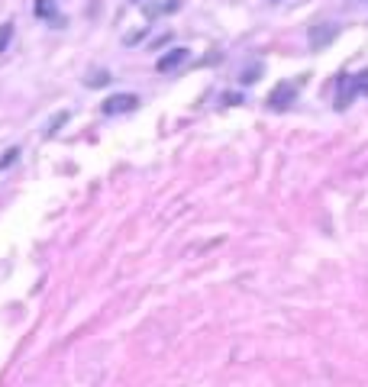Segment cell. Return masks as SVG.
Returning a JSON list of instances; mask_svg holds the SVG:
<instances>
[{"label":"cell","instance_id":"6da1fadb","mask_svg":"<svg viewBox=\"0 0 368 387\" xmlns=\"http://www.w3.org/2000/svg\"><path fill=\"white\" fill-rule=\"evenodd\" d=\"M100 110H104V116H123V113H133V110H139V97L130 91H116L110 94L104 104H100Z\"/></svg>","mask_w":368,"mask_h":387},{"label":"cell","instance_id":"ba28073f","mask_svg":"<svg viewBox=\"0 0 368 387\" xmlns=\"http://www.w3.org/2000/svg\"><path fill=\"white\" fill-rule=\"evenodd\" d=\"M68 116H71L68 110H61V113H55V116H52V123H49V126H46V133H42V136H46V139H52L55 133H59V129L65 126V123H68Z\"/></svg>","mask_w":368,"mask_h":387},{"label":"cell","instance_id":"5b68a950","mask_svg":"<svg viewBox=\"0 0 368 387\" xmlns=\"http://www.w3.org/2000/svg\"><path fill=\"white\" fill-rule=\"evenodd\" d=\"M339 32L336 23H326V26H314L310 30V49H323L326 42H333V36Z\"/></svg>","mask_w":368,"mask_h":387},{"label":"cell","instance_id":"7a4b0ae2","mask_svg":"<svg viewBox=\"0 0 368 387\" xmlns=\"http://www.w3.org/2000/svg\"><path fill=\"white\" fill-rule=\"evenodd\" d=\"M294 100H298V87H294L291 81H281V84L275 87V91L269 94L265 106H269V110H275V113H284V110H288V106H291Z\"/></svg>","mask_w":368,"mask_h":387},{"label":"cell","instance_id":"7c38bea8","mask_svg":"<svg viewBox=\"0 0 368 387\" xmlns=\"http://www.w3.org/2000/svg\"><path fill=\"white\" fill-rule=\"evenodd\" d=\"M355 91H359V94H365V97H368V68L355 75Z\"/></svg>","mask_w":368,"mask_h":387},{"label":"cell","instance_id":"9c48e42d","mask_svg":"<svg viewBox=\"0 0 368 387\" xmlns=\"http://www.w3.org/2000/svg\"><path fill=\"white\" fill-rule=\"evenodd\" d=\"M16 159H20V145H10V149H4V152H0V171H7Z\"/></svg>","mask_w":368,"mask_h":387},{"label":"cell","instance_id":"9a60e30c","mask_svg":"<svg viewBox=\"0 0 368 387\" xmlns=\"http://www.w3.org/2000/svg\"><path fill=\"white\" fill-rule=\"evenodd\" d=\"M130 4H142V0H130Z\"/></svg>","mask_w":368,"mask_h":387},{"label":"cell","instance_id":"5bb4252c","mask_svg":"<svg viewBox=\"0 0 368 387\" xmlns=\"http://www.w3.org/2000/svg\"><path fill=\"white\" fill-rule=\"evenodd\" d=\"M243 94H226V97H220V106H233V104H243Z\"/></svg>","mask_w":368,"mask_h":387},{"label":"cell","instance_id":"52a82bcc","mask_svg":"<svg viewBox=\"0 0 368 387\" xmlns=\"http://www.w3.org/2000/svg\"><path fill=\"white\" fill-rule=\"evenodd\" d=\"M175 10H181V0H152L149 4V16H165Z\"/></svg>","mask_w":368,"mask_h":387},{"label":"cell","instance_id":"277c9868","mask_svg":"<svg viewBox=\"0 0 368 387\" xmlns=\"http://www.w3.org/2000/svg\"><path fill=\"white\" fill-rule=\"evenodd\" d=\"M355 94H359V91H355V78H339V94H336V104H333V106H336V110H349V104H352V100H355Z\"/></svg>","mask_w":368,"mask_h":387},{"label":"cell","instance_id":"8992f818","mask_svg":"<svg viewBox=\"0 0 368 387\" xmlns=\"http://www.w3.org/2000/svg\"><path fill=\"white\" fill-rule=\"evenodd\" d=\"M32 13H36L39 20L52 23V26H59V23H61V20H59V7H55V0H36V4H32Z\"/></svg>","mask_w":368,"mask_h":387},{"label":"cell","instance_id":"30bf717a","mask_svg":"<svg viewBox=\"0 0 368 387\" xmlns=\"http://www.w3.org/2000/svg\"><path fill=\"white\" fill-rule=\"evenodd\" d=\"M10 39H13V23H0V52L10 46Z\"/></svg>","mask_w":368,"mask_h":387},{"label":"cell","instance_id":"4fadbf2b","mask_svg":"<svg viewBox=\"0 0 368 387\" xmlns=\"http://www.w3.org/2000/svg\"><path fill=\"white\" fill-rule=\"evenodd\" d=\"M259 75H262V68H259V65H255V68L243 71V75H239V81H243V84H252V81H259Z\"/></svg>","mask_w":368,"mask_h":387},{"label":"cell","instance_id":"3957f363","mask_svg":"<svg viewBox=\"0 0 368 387\" xmlns=\"http://www.w3.org/2000/svg\"><path fill=\"white\" fill-rule=\"evenodd\" d=\"M191 59V49H171V52H165L159 59V65L155 68L161 71V75H168V71H175V68H181L184 61Z\"/></svg>","mask_w":368,"mask_h":387},{"label":"cell","instance_id":"8fae6325","mask_svg":"<svg viewBox=\"0 0 368 387\" xmlns=\"http://www.w3.org/2000/svg\"><path fill=\"white\" fill-rule=\"evenodd\" d=\"M107 81H110L107 71H94V75H87V78H85L87 87H100V84H107Z\"/></svg>","mask_w":368,"mask_h":387}]
</instances>
